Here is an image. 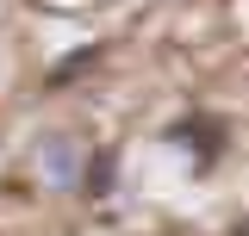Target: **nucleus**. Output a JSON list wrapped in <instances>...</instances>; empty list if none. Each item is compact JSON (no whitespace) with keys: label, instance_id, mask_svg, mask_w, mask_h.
Listing matches in <instances>:
<instances>
[{"label":"nucleus","instance_id":"obj_3","mask_svg":"<svg viewBox=\"0 0 249 236\" xmlns=\"http://www.w3.org/2000/svg\"><path fill=\"white\" fill-rule=\"evenodd\" d=\"M93 62H100V44H81V50H75V56H62L56 68H50V75H44V87H69V81H75V75H81V68H93Z\"/></svg>","mask_w":249,"mask_h":236},{"label":"nucleus","instance_id":"obj_4","mask_svg":"<svg viewBox=\"0 0 249 236\" xmlns=\"http://www.w3.org/2000/svg\"><path fill=\"white\" fill-rule=\"evenodd\" d=\"M44 168H50L56 186H69V174H75V143H69V137H50V143H44Z\"/></svg>","mask_w":249,"mask_h":236},{"label":"nucleus","instance_id":"obj_5","mask_svg":"<svg viewBox=\"0 0 249 236\" xmlns=\"http://www.w3.org/2000/svg\"><path fill=\"white\" fill-rule=\"evenodd\" d=\"M237 236H249V224H237Z\"/></svg>","mask_w":249,"mask_h":236},{"label":"nucleus","instance_id":"obj_1","mask_svg":"<svg viewBox=\"0 0 249 236\" xmlns=\"http://www.w3.org/2000/svg\"><path fill=\"white\" fill-rule=\"evenodd\" d=\"M168 143L193 149V168H212L218 155H224V118H212V112H193V118H181V124L168 131Z\"/></svg>","mask_w":249,"mask_h":236},{"label":"nucleus","instance_id":"obj_2","mask_svg":"<svg viewBox=\"0 0 249 236\" xmlns=\"http://www.w3.org/2000/svg\"><path fill=\"white\" fill-rule=\"evenodd\" d=\"M112 180H119V149H93L88 162H81V193L88 199H106Z\"/></svg>","mask_w":249,"mask_h":236}]
</instances>
